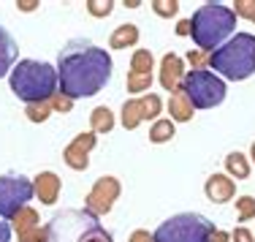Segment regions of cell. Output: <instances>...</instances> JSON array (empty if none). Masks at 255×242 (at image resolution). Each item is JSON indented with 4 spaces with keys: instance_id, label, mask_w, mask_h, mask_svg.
Masks as SVG:
<instances>
[{
    "instance_id": "cell-37",
    "label": "cell",
    "mask_w": 255,
    "mask_h": 242,
    "mask_svg": "<svg viewBox=\"0 0 255 242\" xmlns=\"http://www.w3.org/2000/svg\"><path fill=\"white\" fill-rule=\"evenodd\" d=\"M212 242H231V232H223V229H215V234H212Z\"/></svg>"
},
{
    "instance_id": "cell-13",
    "label": "cell",
    "mask_w": 255,
    "mask_h": 242,
    "mask_svg": "<svg viewBox=\"0 0 255 242\" xmlns=\"http://www.w3.org/2000/svg\"><path fill=\"white\" fill-rule=\"evenodd\" d=\"M16 60H19V46H16L14 35L0 25V79L11 74V68L16 65Z\"/></svg>"
},
{
    "instance_id": "cell-20",
    "label": "cell",
    "mask_w": 255,
    "mask_h": 242,
    "mask_svg": "<svg viewBox=\"0 0 255 242\" xmlns=\"http://www.w3.org/2000/svg\"><path fill=\"white\" fill-rule=\"evenodd\" d=\"M177 136V123H171V117H160L149 128V142L152 144H166Z\"/></svg>"
},
{
    "instance_id": "cell-14",
    "label": "cell",
    "mask_w": 255,
    "mask_h": 242,
    "mask_svg": "<svg viewBox=\"0 0 255 242\" xmlns=\"http://www.w3.org/2000/svg\"><path fill=\"white\" fill-rule=\"evenodd\" d=\"M138 38H141L138 27L125 22V25H117L112 30V35H109V49H133L138 44Z\"/></svg>"
},
{
    "instance_id": "cell-27",
    "label": "cell",
    "mask_w": 255,
    "mask_h": 242,
    "mask_svg": "<svg viewBox=\"0 0 255 242\" xmlns=\"http://www.w3.org/2000/svg\"><path fill=\"white\" fill-rule=\"evenodd\" d=\"M149 5L160 19H171V16L179 14V0H152Z\"/></svg>"
},
{
    "instance_id": "cell-32",
    "label": "cell",
    "mask_w": 255,
    "mask_h": 242,
    "mask_svg": "<svg viewBox=\"0 0 255 242\" xmlns=\"http://www.w3.org/2000/svg\"><path fill=\"white\" fill-rule=\"evenodd\" d=\"M49 229L46 226H38V229H33V232H27V234H22L19 242H49Z\"/></svg>"
},
{
    "instance_id": "cell-34",
    "label": "cell",
    "mask_w": 255,
    "mask_h": 242,
    "mask_svg": "<svg viewBox=\"0 0 255 242\" xmlns=\"http://www.w3.org/2000/svg\"><path fill=\"white\" fill-rule=\"evenodd\" d=\"M128 242H155V234H149L147 229H136V232L128 237Z\"/></svg>"
},
{
    "instance_id": "cell-22",
    "label": "cell",
    "mask_w": 255,
    "mask_h": 242,
    "mask_svg": "<svg viewBox=\"0 0 255 242\" xmlns=\"http://www.w3.org/2000/svg\"><path fill=\"white\" fill-rule=\"evenodd\" d=\"M130 71L136 74H152L155 71V57L149 49H136L130 54Z\"/></svg>"
},
{
    "instance_id": "cell-21",
    "label": "cell",
    "mask_w": 255,
    "mask_h": 242,
    "mask_svg": "<svg viewBox=\"0 0 255 242\" xmlns=\"http://www.w3.org/2000/svg\"><path fill=\"white\" fill-rule=\"evenodd\" d=\"M76 242H114V237L95 221L93 215H87V226L82 229V234L76 237Z\"/></svg>"
},
{
    "instance_id": "cell-9",
    "label": "cell",
    "mask_w": 255,
    "mask_h": 242,
    "mask_svg": "<svg viewBox=\"0 0 255 242\" xmlns=\"http://www.w3.org/2000/svg\"><path fill=\"white\" fill-rule=\"evenodd\" d=\"M95 144H98V136L93 134V131H82L74 142L65 144L63 150V161L68 169H74V172H87L90 166V153L95 150Z\"/></svg>"
},
{
    "instance_id": "cell-40",
    "label": "cell",
    "mask_w": 255,
    "mask_h": 242,
    "mask_svg": "<svg viewBox=\"0 0 255 242\" xmlns=\"http://www.w3.org/2000/svg\"><path fill=\"white\" fill-rule=\"evenodd\" d=\"M247 158H250V163H255V142H253V147H250V155H247Z\"/></svg>"
},
{
    "instance_id": "cell-41",
    "label": "cell",
    "mask_w": 255,
    "mask_h": 242,
    "mask_svg": "<svg viewBox=\"0 0 255 242\" xmlns=\"http://www.w3.org/2000/svg\"><path fill=\"white\" fill-rule=\"evenodd\" d=\"M250 22H253V25H255V14H253V19H250Z\"/></svg>"
},
{
    "instance_id": "cell-26",
    "label": "cell",
    "mask_w": 255,
    "mask_h": 242,
    "mask_svg": "<svg viewBox=\"0 0 255 242\" xmlns=\"http://www.w3.org/2000/svg\"><path fill=\"white\" fill-rule=\"evenodd\" d=\"M255 218V199L253 196H239L236 199V221L247 223Z\"/></svg>"
},
{
    "instance_id": "cell-16",
    "label": "cell",
    "mask_w": 255,
    "mask_h": 242,
    "mask_svg": "<svg viewBox=\"0 0 255 242\" xmlns=\"http://www.w3.org/2000/svg\"><path fill=\"white\" fill-rule=\"evenodd\" d=\"M253 172V163L247 158L245 153H239V150H234V153L226 155V174L234 183H239V180H247Z\"/></svg>"
},
{
    "instance_id": "cell-38",
    "label": "cell",
    "mask_w": 255,
    "mask_h": 242,
    "mask_svg": "<svg viewBox=\"0 0 255 242\" xmlns=\"http://www.w3.org/2000/svg\"><path fill=\"white\" fill-rule=\"evenodd\" d=\"M177 35H190V19H179V25H177Z\"/></svg>"
},
{
    "instance_id": "cell-11",
    "label": "cell",
    "mask_w": 255,
    "mask_h": 242,
    "mask_svg": "<svg viewBox=\"0 0 255 242\" xmlns=\"http://www.w3.org/2000/svg\"><path fill=\"white\" fill-rule=\"evenodd\" d=\"M204 193L212 204H226V202H234L236 196V183L228 177L226 172H215L206 177L204 183Z\"/></svg>"
},
{
    "instance_id": "cell-4",
    "label": "cell",
    "mask_w": 255,
    "mask_h": 242,
    "mask_svg": "<svg viewBox=\"0 0 255 242\" xmlns=\"http://www.w3.org/2000/svg\"><path fill=\"white\" fill-rule=\"evenodd\" d=\"M11 93L25 104H41L57 93V68L41 60H19L8 74Z\"/></svg>"
},
{
    "instance_id": "cell-36",
    "label": "cell",
    "mask_w": 255,
    "mask_h": 242,
    "mask_svg": "<svg viewBox=\"0 0 255 242\" xmlns=\"http://www.w3.org/2000/svg\"><path fill=\"white\" fill-rule=\"evenodd\" d=\"M0 242H11V223L0 218Z\"/></svg>"
},
{
    "instance_id": "cell-25",
    "label": "cell",
    "mask_w": 255,
    "mask_h": 242,
    "mask_svg": "<svg viewBox=\"0 0 255 242\" xmlns=\"http://www.w3.org/2000/svg\"><path fill=\"white\" fill-rule=\"evenodd\" d=\"M25 114H27L30 123H46L54 112H52L49 101H41V104H27L25 106Z\"/></svg>"
},
{
    "instance_id": "cell-18",
    "label": "cell",
    "mask_w": 255,
    "mask_h": 242,
    "mask_svg": "<svg viewBox=\"0 0 255 242\" xmlns=\"http://www.w3.org/2000/svg\"><path fill=\"white\" fill-rule=\"evenodd\" d=\"M8 223H11V229L16 232V237H22V234H27V232H33V229H38V226H41V218H38V210H33V207H22L19 213L11 218Z\"/></svg>"
},
{
    "instance_id": "cell-19",
    "label": "cell",
    "mask_w": 255,
    "mask_h": 242,
    "mask_svg": "<svg viewBox=\"0 0 255 242\" xmlns=\"http://www.w3.org/2000/svg\"><path fill=\"white\" fill-rule=\"evenodd\" d=\"M120 123H123L125 131H136L138 125L144 123L141 101H138V98H128L125 104H123V112H120Z\"/></svg>"
},
{
    "instance_id": "cell-12",
    "label": "cell",
    "mask_w": 255,
    "mask_h": 242,
    "mask_svg": "<svg viewBox=\"0 0 255 242\" xmlns=\"http://www.w3.org/2000/svg\"><path fill=\"white\" fill-rule=\"evenodd\" d=\"M60 191H63V180H60L54 172H38L33 177V193H35V199H38L41 204H46V207L57 204Z\"/></svg>"
},
{
    "instance_id": "cell-3",
    "label": "cell",
    "mask_w": 255,
    "mask_h": 242,
    "mask_svg": "<svg viewBox=\"0 0 255 242\" xmlns=\"http://www.w3.org/2000/svg\"><path fill=\"white\" fill-rule=\"evenodd\" d=\"M236 14L231 5L223 3H204L196 14L190 16V38L201 52H215L234 35Z\"/></svg>"
},
{
    "instance_id": "cell-33",
    "label": "cell",
    "mask_w": 255,
    "mask_h": 242,
    "mask_svg": "<svg viewBox=\"0 0 255 242\" xmlns=\"http://www.w3.org/2000/svg\"><path fill=\"white\" fill-rule=\"evenodd\" d=\"M231 242H255V234L247 226H236L231 232Z\"/></svg>"
},
{
    "instance_id": "cell-7",
    "label": "cell",
    "mask_w": 255,
    "mask_h": 242,
    "mask_svg": "<svg viewBox=\"0 0 255 242\" xmlns=\"http://www.w3.org/2000/svg\"><path fill=\"white\" fill-rule=\"evenodd\" d=\"M33 196V180L22 177V174H3L0 177V218L11 221L22 207H27Z\"/></svg>"
},
{
    "instance_id": "cell-39",
    "label": "cell",
    "mask_w": 255,
    "mask_h": 242,
    "mask_svg": "<svg viewBox=\"0 0 255 242\" xmlns=\"http://www.w3.org/2000/svg\"><path fill=\"white\" fill-rule=\"evenodd\" d=\"M123 5H128V8H138V5H141V0H125Z\"/></svg>"
},
{
    "instance_id": "cell-8",
    "label": "cell",
    "mask_w": 255,
    "mask_h": 242,
    "mask_svg": "<svg viewBox=\"0 0 255 242\" xmlns=\"http://www.w3.org/2000/svg\"><path fill=\"white\" fill-rule=\"evenodd\" d=\"M120 193H123L120 180L112 177V174H103V177L95 180L90 193L84 196V207H87L90 215H109L114 202L120 199Z\"/></svg>"
},
{
    "instance_id": "cell-29",
    "label": "cell",
    "mask_w": 255,
    "mask_h": 242,
    "mask_svg": "<svg viewBox=\"0 0 255 242\" xmlns=\"http://www.w3.org/2000/svg\"><path fill=\"white\" fill-rule=\"evenodd\" d=\"M49 106H52V112H57V114H71V109H74V98H68V95H63L57 90V93L49 98Z\"/></svg>"
},
{
    "instance_id": "cell-23",
    "label": "cell",
    "mask_w": 255,
    "mask_h": 242,
    "mask_svg": "<svg viewBox=\"0 0 255 242\" xmlns=\"http://www.w3.org/2000/svg\"><path fill=\"white\" fill-rule=\"evenodd\" d=\"M141 101V112H144V120H160V112H163V101L157 93H147V95H138Z\"/></svg>"
},
{
    "instance_id": "cell-31",
    "label": "cell",
    "mask_w": 255,
    "mask_h": 242,
    "mask_svg": "<svg viewBox=\"0 0 255 242\" xmlns=\"http://www.w3.org/2000/svg\"><path fill=\"white\" fill-rule=\"evenodd\" d=\"M187 63L193 65V71H198V68H206V63H209V52H201V49H190L187 52Z\"/></svg>"
},
{
    "instance_id": "cell-30",
    "label": "cell",
    "mask_w": 255,
    "mask_h": 242,
    "mask_svg": "<svg viewBox=\"0 0 255 242\" xmlns=\"http://www.w3.org/2000/svg\"><path fill=\"white\" fill-rule=\"evenodd\" d=\"M231 11L236 14V19H253V14H255V0H236L234 5H231Z\"/></svg>"
},
{
    "instance_id": "cell-35",
    "label": "cell",
    "mask_w": 255,
    "mask_h": 242,
    "mask_svg": "<svg viewBox=\"0 0 255 242\" xmlns=\"http://www.w3.org/2000/svg\"><path fill=\"white\" fill-rule=\"evenodd\" d=\"M38 0H16V8H19V11H25V14H30V11H35V8H38Z\"/></svg>"
},
{
    "instance_id": "cell-10",
    "label": "cell",
    "mask_w": 255,
    "mask_h": 242,
    "mask_svg": "<svg viewBox=\"0 0 255 242\" xmlns=\"http://www.w3.org/2000/svg\"><path fill=\"white\" fill-rule=\"evenodd\" d=\"M185 60L179 57V54L174 52H166L160 57V74H157V79H160V87L166 90V93H177L182 87V79H185Z\"/></svg>"
},
{
    "instance_id": "cell-6",
    "label": "cell",
    "mask_w": 255,
    "mask_h": 242,
    "mask_svg": "<svg viewBox=\"0 0 255 242\" xmlns=\"http://www.w3.org/2000/svg\"><path fill=\"white\" fill-rule=\"evenodd\" d=\"M182 93L190 98V104L196 109H215L226 101V82L217 74H212L209 68H198V71H187L182 79Z\"/></svg>"
},
{
    "instance_id": "cell-2",
    "label": "cell",
    "mask_w": 255,
    "mask_h": 242,
    "mask_svg": "<svg viewBox=\"0 0 255 242\" xmlns=\"http://www.w3.org/2000/svg\"><path fill=\"white\" fill-rule=\"evenodd\" d=\"M212 74H217L223 82H245L255 74V35L236 33L231 35L220 49L209 54Z\"/></svg>"
},
{
    "instance_id": "cell-5",
    "label": "cell",
    "mask_w": 255,
    "mask_h": 242,
    "mask_svg": "<svg viewBox=\"0 0 255 242\" xmlns=\"http://www.w3.org/2000/svg\"><path fill=\"white\" fill-rule=\"evenodd\" d=\"M215 223L198 213L171 215L155 229V242H212Z\"/></svg>"
},
{
    "instance_id": "cell-1",
    "label": "cell",
    "mask_w": 255,
    "mask_h": 242,
    "mask_svg": "<svg viewBox=\"0 0 255 242\" xmlns=\"http://www.w3.org/2000/svg\"><path fill=\"white\" fill-rule=\"evenodd\" d=\"M112 54L90 41H71L57 57V84L68 98H90L98 95L112 79Z\"/></svg>"
},
{
    "instance_id": "cell-28",
    "label": "cell",
    "mask_w": 255,
    "mask_h": 242,
    "mask_svg": "<svg viewBox=\"0 0 255 242\" xmlns=\"http://www.w3.org/2000/svg\"><path fill=\"white\" fill-rule=\"evenodd\" d=\"M84 5H87V14L95 16V19H106V16L114 11V3H112V0H87Z\"/></svg>"
},
{
    "instance_id": "cell-24",
    "label": "cell",
    "mask_w": 255,
    "mask_h": 242,
    "mask_svg": "<svg viewBox=\"0 0 255 242\" xmlns=\"http://www.w3.org/2000/svg\"><path fill=\"white\" fill-rule=\"evenodd\" d=\"M125 87H128V93H141V95H147V90L152 87V74H136V71H128Z\"/></svg>"
},
{
    "instance_id": "cell-17",
    "label": "cell",
    "mask_w": 255,
    "mask_h": 242,
    "mask_svg": "<svg viewBox=\"0 0 255 242\" xmlns=\"http://www.w3.org/2000/svg\"><path fill=\"white\" fill-rule=\"evenodd\" d=\"M114 125H117V120H114V112L109 106H95L93 112H90V131H93L95 136L112 134Z\"/></svg>"
},
{
    "instance_id": "cell-15",
    "label": "cell",
    "mask_w": 255,
    "mask_h": 242,
    "mask_svg": "<svg viewBox=\"0 0 255 242\" xmlns=\"http://www.w3.org/2000/svg\"><path fill=\"white\" fill-rule=\"evenodd\" d=\"M168 114H171V123H190L196 117V106L190 104V98L182 90H177L168 98Z\"/></svg>"
}]
</instances>
